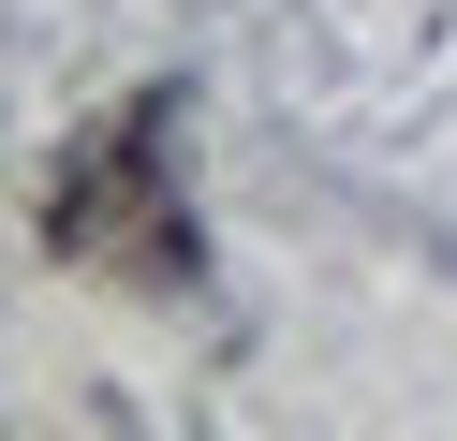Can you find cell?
Masks as SVG:
<instances>
[{
    "mask_svg": "<svg viewBox=\"0 0 457 441\" xmlns=\"http://www.w3.org/2000/svg\"><path fill=\"white\" fill-rule=\"evenodd\" d=\"M162 88L148 103H119L89 147H74V176H60V250H89V265H133V280H178L192 265V221L162 206Z\"/></svg>",
    "mask_w": 457,
    "mask_h": 441,
    "instance_id": "cell-1",
    "label": "cell"
}]
</instances>
